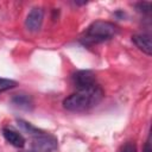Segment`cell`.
<instances>
[{
	"instance_id": "cell-1",
	"label": "cell",
	"mask_w": 152,
	"mask_h": 152,
	"mask_svg": "<svg viewBox=\"0 0 152 152\" xmlns=\"http://www.w3.org/2000/svg\"><path fill=\"white\" fill-rule=\"evenodd\" d=\"M103 97V90L100 86L77 90L63 101V107L69 112H84L96 106Z\"/></svg>"
},
{
	"instance_id": "cell-9",
	"label": "cell",
	"mask_w": 152,
	"mask_h": 152,
	"mask_svg": "<svg viewBox=\"0 0 152 152\" xmlns=\"http://www.w3.org/2000/svg\"><path fill=\"white\" fill-rule=\"evenodd\" d=\"M17 125H18V127H19L21 131H24L25 133H27V134L31 135L32 138L36 137V135H39V134H42V133L44 132V131L37 128L36 126H33L32 124H30V122H27V121H25V120H17Z\"/></svg>"
},
{
	"instance_id": "cell-10",
	"label": "cell",
	"mask_w": 152,
	"mask_h": 152,
	"mask_svg": "<svg viewBox=\"0 0 152 152\" xmlns=\"http://www.w3.org/2000/svg\"><path fill=\"white\" fill-rule=\"evenodd\" d=\"M15 86H17V82L15 81L10 80V78H2V77H0V93L6 91V90H10V89L14 88Z\"/></svg>"
},
{
	"instance_id": "cell-6",
	"label": "cell",
	"mask_w": 152,
	"mask_h": 152,
	"mask_svg": "<svg viewBox=\"0 0 152 152\" xmlns=\"http://www.w3.org/2000/svg\"><path fill=\"white\" fill-rule=\"evenodd\" d=\"M132 42L137 45V48L139 50H141L146 55H151L152 53V43H151V36L147 33H139V34H134L132 37Z\"/></svg>"
},
{
	"instance_id": "cell-12",
	"label": "cell",
	"mask_w": 152,
	"mask_h": 152,
	"mask_svg": "<svg viewBox=\"0 0 152 152\" xmlns=\"http://www.w3.org/2000/svg\"><path fill=\"white\" fill-rule=\"evenodd\" d=\"M137 8H138V11H140V12H142V13H150V11H151V4L150 2H139V4H137Z\"/></svg>"
},
{
	"instance_id": "cell-4",
	"label": "cell",
	"mask_w": 152,
	"mask_h": 152,
	"mask_svg": "<svg viewBox=\"0 0 152 152\" xmlns=\"http://www.w3.org/2000/svg\"><path fill=\"white\" fill-rule=\"evenodd\" d=\"M72 83L77 88V90L87 89L90 87H94L96 84V78L93 71L90 70H78L72 76Z\"/></svg>"
},
{
	"instance_id": "cell-3",
	"label": "cell",
	"mask_w": 152,
	"mask_h": 152,
	"mask_svg": "<svg viewBox=\"0 0 152 152\" xmlns=\"http://www.w3.org/2000/svg\"><path fill=\"white\" fill-rule=\"evenodd\" d=\"M57 145H58L57 139L53 135L48 134L45 132L33 137L32 139V146L37 152H52L57 148Z\"/></svg>"
},
{
	"instance_id": "cell-2",
	"label": "cell",
	"mask_w": 152,
	"mask_h": 152,
	"mask_svg": "<svg viewBox=\"0 0 152 152\" xmlns=\"http://www.w3.org/2000/svg\"><path fill=\"white\" fill-rule=\"evenodd\" d=\"M118 33V27L109 21L104 20H96L91 23L83 37V42L88 44H96L106 42L110 38H113Z\"/></svg>"
},
{
	"instance_id": "cell-7",
	"label": "cell",
	"mask_w": 152,
	"mask_h": 152,
	"mask_svg": "<svg viewBox=\"0 0 152 152\" xmlns=\"http://www.w3.org/2000/svg\"><path fill=\"white\" fill-rule=\"evenodd\" d=\"M2 134H4V138L6 139V141H8L11 145H13L15 147H19L20 148V147H23L25 145L24 137L19 132H17L14 129H11V128L5 127V128H2Z\"/></svg>"
},
{
	"instance_id": "cell-5",
	"label": "cell",
	"mask_w": 152,
	"mask_h": 152,
	"mask_svg": "<svg viewBox=\"0 0 152 152\" xmlns=\"http://www.w3.org/2000/svg\"><path fill=\"white\" fill-rule=\"evenodd\" d=\"M43 19H44V11L42 7H33L26 19H25V27L27 31L30 32H37L39 31V28L42 27L43 24Z\"/></svg>"
},
{
	"instance_id": "cell-13",
	"label": "cell",
	"mask_w": 152,
	"mask_h": 152,
	"mask_svg": "<svg viewBox=\"0 0 152 152\" xmlns=\"http://www.w3.org/2000/svg\"><path fill=\"white\" fill-rule=\"evenodd\" d=\"M144 152H152V148H151V140H150V137L147 138V141L145 144V147H144Z\"/></svg>"
},
{
	"instance_id": "cell-14",
	"label": "cell",
	"mask_w": 152,
	"mask_h": 152,
	"mask_svg": "<svg viewBox=\"0 0 152 152\" xmlns=\"http://www.w3.org/2000/svg\"><path fill=\"white\" fill-rule=\"evenodd\" d=\"M26 152H32V151H26Z\"/></svg>"
},
{
	"instance_id": "cell-11",
	"label": "cell",
	"mask_w": 152,
	"mask_h": 152,
	"mask_svg": "<svg viewBox=\"0 0 152 152\" xmlns=\"http://www.w3.org/2000/svg\"><path fill=\"white\" fill-rule=\"evenodd\" d=\"M119 152H137V146H135V144L128 141V142L124 144V145L120 147Z\"/></svg>"
},
{
	"instance_id": "cell-8",
	"label": "cell",
	"mask_w": 152,
	"mask_h": 152,
	"mask_svg": "<svg viewBox=\"0 0 152 152\" xmlns=\"http://www.w3.org/2000/svg\"><path fill=\"white\" fill-rule=\"evenodd\" d=\"M12 103L18 107V108H21V109H31L32 108V99L31 96L26 95V94H19V95H15L12 97Z\"/></svg>"
}]
</instances>
